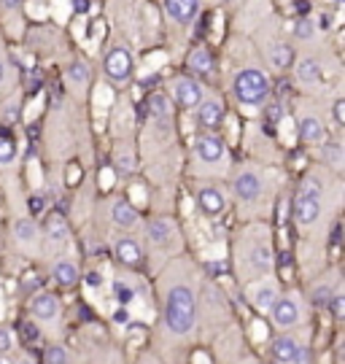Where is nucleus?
<instances>
[{
	"label": "nucleus",
	"mask_w": 345,
	"mask_h": 364,
	"mask_svg": "<svg viewBox=\"0 0 345 364\" xmlns=\"http://www.w3.org/2000/svg\"><path fill=\"white\" fill-rule=\"evenodd\" d=\"M165 326L172 335H189L194 329V291L183 283L172 286L165 302Z\"/></svg>",
	"instance_id": "nucleus-1"
},
{
	"label": "nucleus",
	"mask_w": 345,
	"mask_h": 364,
	"mask_svg": "<svg viewBox=\"0 0 345 364\" xmlns=\"http://www.w3.org/2000/svg\"><path fill=\"white\" fill-rule=\"evenodd\" d=\"M270 94V79L259 68H246L235 76V97L243 105H261Z\"/></svg>",
	"instance_id": "nucleus-2"
},
{
	"label": "nucleus",
	"mask_w": 345,
	"mask_h": 364,
	"mask_svg": "<svg viewBox=\"0 0 345 364\" xmlns=\"http://www.w3.org/2000/svg\"><path fill=\"white\" fill-rule=\"evenodd\" d=\"M321 216V186L316 181H305L300 194L294 197V222L300 227L316 224Z\"/></svg>",
	"instance_id": "nucleus-3"
},
{
	"label": "nucleus",
	"mask_w": 345,
	"mask_h": 364,
	"mask_svg": "<svg viewBox=\"0 0 345 364\" xmlns=\"http://www.w3.org/2000/svg\"><path fill=\"white\" fill-rule=\"evenodd\" d=\"M105 73H108V79H114V81H127L129 73H132V57H129L127 49H122V46H114L108 54H105Z\"/></svg>",
	"instance_id": "nucleus-4"
},
{
	"label": "nucleus",
	"mask_w": 345,
	"mask_h": 364,
	"mask_svg": "<svg viewBox=\"0 0 345 364\" xmlns=\"http://www.w3.org/2000/svg\"><path fill=\"white\" fill-rule=\"evenodd\" d=\"M172 100H175L181 108L194 111L205 97H203V87H200L194 79H178V81L172 84Z\"/></svg>",
	"instance_id": "nucleus-5"
},
{
	"label": "nucleus",
	"mask_w": 345,
	"mask_h": 364,
	"mask_svg": "<svg viewBox=\"0 0 345 364\" xmlns=\"http://www.w3.org/2000/svg\"><path fill=\"white\" fill-rule=\"evenodd\" d=\"M267 313L272 316V324L281 326V329H289V326H294L300 321V308H297V302L292 297H275V302H272V308Z\"/></svg>",
	"instance_id": "nucleus-6"
},
{
	"label": "nucleus",
	"mask_w": 345,
	"mask_h": 364,
	"mask_svg": "<svg viewBox=\"0 0 345 364\" xmlns=\"http://www.w3.org/2000/svg\"><path fill=\"white\" fill-rule=\"evenodd\" d=\"M194 154H197V159L200 162H205V165H216V162H221L224 159V154H227V148H224V140L216 135H200L194 140Z\"/></svg>",
	"instance_id": "nucleus-7"
},
{
	"label": "nucleus",
	"mask_w": 345,
	"mask_h": 364,
	"mask_svg": "<svg viewBox=\"0 0 345 364\" xmlns=\"http://www.w3.org/2000/svg\"><path fill=\"white\" fill-rule=\"evenodd\" d=\"M197 11H200V0H165V14L178 25L192 22Z\"/></svg>",
	"instance_id": "nucleus-8"
},
{
	"label": "nucleus",
	"mask_w": 345,
	"mask_h": 364,
	"mask_svg": "<svg viewBox=\"0 0 345 364\" xmlns=\"http://www.w3.org/2000/svg\"><path fill=\"white\" fill-rule=\"evenodd\" d=\"M232 189H235V194H238L243 203H254L259 194H261V179H259L257 173L246 170V173H240V176L235 179Z\"/></svg>",
	"instance_id": "nucleus-9"
},
{
	"label": "nucleus",
	"mask_w": 345,
	"mask_h": 364,
	"mask_svg": "<svg viewBox=\"0 0 345 364\" xmlns=\"http://www.w3.org/2000/svg\"><path fill=\"white\" fill-rule=\"evenodd\" d=\"M30 311H33V316L38 321H54L57 319V313H60V302H57V297L54 294H36L33 297V302H30Z\"/></svg>",
	"instance_id": "nucleus-10"
},
{
	"label": "nucleus",
	"mask_w": 345,
	"mask_h": 364,
	"mask_svg": "<svg viewBox=\"0 0 345 364\" xmlns=\"http://www.w3.org/2000/svg\"><path fill=\"white\" fill-rule=\"evenodd\" d=\"M197 119H200L203 127L216 130V127L224 122V105H221L218 100H203V103L197 105Z\"/></svg>",
	"instance_id": "nucleus-11"
},
{
	"label": "nucleus",
	"mask_w": 345,
	"mask_h": 364,
	"mask_svg": "<svg viewBox=\"0 0 345 364\" xmlns=\"http://www.w3.org/2000/svg\"><path fill=\"white\" fill-rule=\"evenodd\" d=\"M197 200H200V208H203L208 216H218V213L227 208V197H224V192H221V189H216V186H205V189H200Z\"/></svg>",
	"instance_id": "nucleus-12"
},
{
	"label": "nucleus",
	"mask_w": 345,
	"mask_h": 364,
	"mask_svg": "<svg viewBox=\"0 0 345 364\" xmlns=\"http://www.w3.org/2000/svg\"><path fill=\"white\" fill-rule=\"evenodd\" d=\"M43 235L51 240V243H68V222L62 213H49L43 219Z\"/></svg>",
	"instance_id": "nucleus-13"
},
{
	"label": "nucleus",
	"mask_w": 345,
	"mask_h": 364,
	"mask_svg": "<svg viewBox=\"0 0 345 364\" xmlns=\"http://www.w3.org/2000/svg\"><path fill=\"white\" fill-rule=\"evenodd\" d=\"M275 297H278V291H275L272 283H257V286H251V305L257 311H270L272 302H275Z\"/></svg>",
	"instance_id": "nucleus-14"
},
{
	"label": "nucleus",
	"mask_w": 345,
	"mask_h": 364,
	"mask_svg": "<svg viewBox=\"0 0 345 364\" xmlns=\"http://www.w3.org/2000/svg\"><path fill=\"white\" fill-rule=\"evenodd\" d=\"M172 237H175V227H172L168 219H151V222H149V240H151V243L168 246Z\"/></svg>",
	"instance_id": "nucleus-15"
},
{
	"label": "nucleus",
	"mask_w": 345,
	"mask_h": 364,
	"mask_svg": "<svg viewBox=\"0 0 345 364\" xmlns=\"http://www.w3.org/2000/svg\"><path fill=\"white\" fill-rule=\"evenodd\" d=\"M14 237H16V243H22V246H36L38 237H41V229H38V224H36L33 219H19V222L14 224Z\"/></svg>",
	"instance_id": "nucleus-16"
},
{
	"label": "nucleus",
	"mask_w": 345,
	"mask_h": 364,
	"mask_svg": "<svg viewBox=\"0 0 345 364\" xmlns=\"http://www.w3.org/2000/svg\"><path fill=\"white\" fill-rule=\"evenodd\" d=\"M116 259H119L122 265L135 268V265L140 262V246H138L132 237H119V240H116Z\"/></svg>",
	"instance_id": "nucleus-17"
},
{
	"label": "nucleus",
	"mask_w": 345,
	"mask_h": 364,
	"mask_svg": "<svg viewBox=\"0 0 345 364\" xmlns=\"http://www.w3.org/2000/svg\"><path fill=\"white\" fill-rule=\"evenodd\" d=\"M111 216H114V224L116 227H125V229H132L138 224V211L125 203V200H119V203H114V208H111Z\"/></svg>",
	"instance_id": "nucleus-18"
},
{
	"label": "nucleus",
	"mask_w": 345,
	"mask_h": 364,
	"mask_svg": "<svg viewBox=\"0 0 345 364\" xmlns=\"http://www.w3.org/2000/svg\"><path fill=\"white\" fill-rule=\"evenodd\" d=\"M300 138L305 143H321L327 138L324 125L316 119V116H302L300 119Z\"/></svg>",
	"instance_id": "nucleus-19"
},
{
	"label": "nucleus",
	"mask_w": 345,
	"mask_h": 364,
	"mask_svg": "<svg viewBox=\"0 0 345 364\" xmlns=\"http://www.w3.org/2000/svg\"><path fill=\"white\" fill-rule=\"evenodd\" d=\"M297 348H300V343H297L294 337H289V335H283V337H278V340L272 343V354H275V359L283 364H292L294 354H297Z\"/></svg>",
	"instance_id": "nucleus-20"
},
{
	"label": "nucleus",
	"mask_w": 345,
	"mask_h": 364,
	"mask_svg": "<svg viewBox=\"0 0 345 364\" xmlns=\"http://www.w3.org/2000/svg\"><path fill=\"white\" fill-rule=\"evenodd\" d=\"M51 275H54V281L60 283V286H73L76 281H79V270H76V265L73 262H68V259H60L57 265H54V270H51Z\"/></svg>",
	"instance_id": "nucleus-21"
},
{
	"label": "nucleus",
	"mask_w": 345,
	"mask_h": 364,
	"mask_svg": "<svg viewBox=\"0 0 345 364\" xmlns=\"http://www.w3.org/2000/svg\"><path fill=\"white\" fill-rule=\"evenodd\" d=\"M186 65H189V70H192V73H200V76H205V73H211V68H214V60H211V54H208L205 49H194V51L189 54Z\"/></svg>",
	"instance_id": "nucleus-22"
},
{
	"label": "nucleus",
	"mask_w": 345,
	"mask_h": 364,
	"mask_svg": "<svg viewBox=\"0 0 345 364\" xmlns=\"http://www.w3.org/2000/svg\"><path fill=\"white\" fill-rule=\"evenodd\" d=\"M318 76H321V65L313 57H305L297 62V79L302 84H313V81H318Z\"/></svg>",
	"instance_id": "nucleus-23"
},
{
	"label": "nucleus",
	"mask_w": 345,
	"mask_h": 364,
	"mask_svg": "<svg viewBox=\"0 0 345 364\" xmlns=\"http://www.w3.org/2000/svg\"><path fill=\"white\" fill-rule=\"evenodd\" d=\"M292 60H294V54H292V49L286 44H275L270 49V65H272V68L283 70V68L292 65Z\"/></svg>",
	"instance_id": "nucleus-24"
},
{
	"label": "nucleus",
	"mask_w": 345,
	"mask_h": 364,
	"mask_svg": "<svg viewBox=\"0 0 345 364\" xmlns=\"http://www.w3.org/2000/svg\"><path fill=\"white\" fill-rule=\"evenodd\" d=\"M149 108H151V116H159V119H165V116H170L172 111V103L168 94H162V92H154L151 97H149Z\"/></svg>",
	"instance_id": "nucleus-25"
},
{
	"label": "nucleus",
	"mask_w": 345,
	"mask_h": 364,
	"mask_svg": "<svg viewBox=\"0 0 345 364\" xmlns=\"http://www.w3.org/2000/svg\"><path fill=\"white\" fill-rule=\"evenodd\" d=\"M65 79L71 84H76V87H84L86 81H89V65L86 62H71L68 70H65Z\"/></svg>",
	"instance_id": "nucleus-26"
},
{
	"label": "nucleus",
	"mask_w": 345,
	"mask_h": 364,
	"mask_svg": "<svg viewBox=\"0 0 345 364\" xmlns=\"http://www.w3.org/2000/svg\"><path fill=\"white\" fill-rule=\"evenodd\" d=\"M321 159L340 170V168H343V146H340V143H327V146L321 148Z\"/></svg>",
	"instance_id": "nucleus-27"
},
{
	"label": "nucleus",
	"mask_w": 345,
	"mask_h": 364,
	"mask_svg": "<svg viewBox=\"0 0 345 364\" xmlns=\"http://www.w3.org/2000/svg\"><path fill=\"white\" fill-rule=\"evenodd\" d=\"M251 262H254V268H257V270L267 273V270L272 268V254H270V248H267V246L254 248V251H251Z\"/></svg>",
	"instance_id": "nucleus-28"
},
{
	"label": "nucleus",
	"mask_w": 345,
	"mask_h": 364,
	"mask_svg": "<svg viewBox=\"0 0 345 364\" xmlns=\"http://www.w3.org/2000/svg\"><path fill=\"white\" fill-rule=\"evenodd\" d=\"M294 36L302 38V41H310L313 36H316V25H313V19H307V16H302L294 22Z\"/></svg>",
	"instance_id": "nucleus-29"
},
{
	"label": "nucleus",
	"mask_w": 345,
	"mask_h": 364,
	"mask_svg": "<svg viewBox=\"0 0 345 364\" xmlns=\"http://www.w3.org/2000/svg\"><path fill=\"white\" fill-rule=\"evenodd\" d=\"M68 351L62 348V346H51L49 351H46V364H68Z\"/></svg>",
	"instance_id": "nucleus-30"
},
{
	"label": "nucleus",
	"mask_w": 345,
	"mask_h": 364,
	"mask_svg": "<svg viewBox=\"0 0 345 364\" xmlns=\"http://www.w3.org/2000/svg\"><path fill=\"white\" fill-rule=\"evenodd\" d=\"M14 157H16L14 143H11L8 138H0V165H11V162H14Z\"/></svg>",
	"instance_id": "nucleus-31"
},
{
	"label": "nucleus",
	"mask_w": 345,
	"mask_h": 364,
	"mask_svg": "<svg viewBox=\"0 0 345 364\" xmlns=\"http://www.w3.org/2000/svg\"><path fill=\"white\" fill-rule=\"evenodd\" d=\"M116 170H119V173H132V170H135V157H132V151H119V157H116Z\"/></svg>",
	"instance_id": "nucleus-32"
},
{
	"label": "nucleus",
	"mask_w": 345,
	"mask_h": 364,
	"mask_svg": "<svg viewBox=\"0 0 345 364\" xmlns=\"http://www.w3.org/2000/svg\"><path fill=\"white\" fill-rule=\"evenodd\" d=\"M329 300H332V289H329V286H316L313 302H316L318 308H324V305H329Z\"/></svg>",
	"instance_id": "nucleus-33"
},
{
	"label": "nucleus",
	"mask_w": 345,
	"mask_h": 364,
	"mask_svg": "<svg viewBox=\"0 0 345 364\" xmlns=\"http://www.w3.org/2000/svg\"><path fill=\"white\" fill-rule=\"evenodd\" d=\"M16 116H19L16 103H14V100H11V103H5V105H3V111H0V119H3L5 125H14V122H16Z\"/></svg>",
	"instance_id": "nucleus-34"
},
{
	"label": "nucleus",
	"mask_w": 345,
	"mask_h": 364,
	"mask_svg": "<svg viewBox=\"0 0 345 364\" xmlns=\"http://www.w3.org/2000/svg\"><path fill=\"white\" fill-rule=\"evenodd\" d=\"M329 305H332V313H335V319H345V297H332L329 300Z\"/></svg>",
	"instance_id": "nucleus-35"
},
{
	"label": "nucleus",
	"mask_w": 345,
	"mask_h": 364,
	"mask_svg": "<svg viewBox=\"0 0 345 364\" xmlns=\"http://www.w3.org/2000/svg\"><path fill=\"white\" fill-rule=\"evenodd\" d=\"M11 346H14V340H11V332L0 326V354H5V351H11Z\"/></svg>",
	"instance_id": "nucleus-36"
},
{
	"label": "nucleus",
	"mask_w": 345,
	"mask_h": 364,
	"mask_svg": "<svg viewBox=\"0 0 345 364\" xmlns=\"http://www.w3.org/2000/svg\"><path fill=\"white\" fill-rule=\"evenodd\" d=\"M332 114H335V122H337V125H345V100H337V103H335Z\"/></svg>",
	"instance_id": "nucleus-37"
},
{
	"label": "nucleus",
	"mask_w": 345,
	"mask_h": 364,
	"mask_svg": "<svg viewBox=\"0 0 345 364\" xmlns=\"http://www.w3.org/2000/svg\"><path fill=\"white\" fill-rule=\"evenodd\" d=\"M22 337H25V340H36V337H38V329H36L33 324H22Z\"/></svg>",
	"instance_id": "nucleus-38"
},
{
	"label": "nucleus",
	"mask_w": 345,
	"mask_h": 364,
	"mask_svg": "<svg viewBox=\"0 0 345 364\" xmlns=\"http://www.w3.org/2000/svg\"><path fill=\"white\" fill-rule=\"evenodd\" d=\"M310 362V354H307V348H297V354H294V359H292V364H307Z\"/></svg>",
	"instance_id": "nucleus-39"
},
{
	"label": "nucleus",
	"mask_w": 345,
	"mask_h": 364,
	"mask_svg": "<svg viewBox=\"0 0 345 364\" xmlns=\"http://www.w3.org/2000/svg\"><path fill=\"white\" fill-rule=\"evenodd\" d=\"M30 208H33L36 213H41L43 208H46V197H41V194H36V197L30 200Z\"/></svg>",
	"instance_id": "nucleus-40"
},
{
	"label": "nucleus",
	"mask_w": 345,
	"mask_h": 364,
	"mask_svg": "<svg viewBox=\"0 0 345 364\" xmlns=\"http://www.w3.org/2000/svg\"><path fill=\"white\" fill-rule=\"evenodd\" d=\"M73 8H76V14H86L92 8V3L89 0H73Z\"/></svg>",
	"instance_id": "nucleus-41"
},
{
	"label": "nucleus",
	"mask_w": 345,
	"mask_h": 364,
	"mask_svg": "<svg viewBox=\"0 0 345 364\" xmlns=\"http://www.w3.org/2000/svg\"><path fill=\"white\" fill-rule=\"evenodd\" d=\"M318 27H321V30H329V27H332V16H329V14H321V16H318Z\"/></svg>",
	"instance_id": "nucleus-42"
},
{
	"label": "nucleus",
	"mask_w": 345,
	"mask_h": 364,
	"mask_svg": "<svg viewBox=\"0 0 345 364\" xmlns=\"http://www.w3.org/2000/svg\"><path fill=\"white\" fill-rule=\"evenodd\" d=\"M86 283H89L92 289H97V286H100V273H89L86 275Z\"/></svg>",
	"instance_id": "nucleus-43"
},
{
	"label": "nucleus",
	"mask_w": 345,
	"mask_h": 364,
	"mask_svg": "<svg viewBox=\"0 0 345 364\" xmlns=\"http://www.w3.org/2000/svg\"><path fill=\"white\" fill-rule=\"evenodd\" d=\"M119 297H122V302H129V300H132V289H125V286H119Z\"/></svg>",
	"instance_id": "nucleus-44"
},
{
	"label": "nucleus",
	"mask_w": 345,
	"mask_h": 364,
	"mask_svg": "<svg viewBox=\"0 0 345 364\" xmlns=\"http://www.w3.org/2000/svg\"><path fill=\"white\" fill-rule=\"evenodd\" d=\"M19 5V0H3V8L5 11H11V8H16Z\"/></svg>",
	"instance_id": "nucleus-45"
},
{
	"label": "nucleus",
	"mask_w": 345,
	"mask_h": 364,
	"mask_svg": "<svg viewBox=\"0 0 345 364\" xmlns=\"http://www.w3.org/2000/svg\"><path fill=\"white\" fill-rule=\"evenodd\" d=\"M211 273H224V265H208Z\"/></svg>",
	"instance_id": "nucleus-46"
},
{
	"label": "nucleus",
	"mask_w": 345,
	"mask_h": 364,
	"mask_svg": "<svg viewBox=\"0 0 345 364\" xmlns=\"http://www.w3.org/2000/svg\"><path fill=\"white\" fill-rule=\"evenodd\" d=\"M3 79H5V65L0 62V84H3Z\"/></svg>",
	"instance_id": "nucleus-47"
},
{
	"label": "nucleus",
	"mask_w": 345,
	"mask_h": 364,
	"mask_svg": "<svg viewBox=\"0 0 345 364\" xmlns=\"http://www.w3.org/2000/svg\"><path fill=\"white\" fill-rule=\"evenodd\" d=\"M140 364H159L157 359H146V362H140Z\"/></svg>",
	"instance_id": "nucleus-48"
},
{
	"label": "nucleus",
	"mask_w": 345,
	"mask_h": 364,
	"mask_svg": "<svg viewBox=\"0 0 345 364\" xmlns=\"http://www.w3.org/2000/svg\"><path fill=\"white\" fill-rule=\"evenodd\" d=\"M227 3H232V0H227Z\"/></svg>",
	"instance_id": "nucleus-49"
}]
</instances>
